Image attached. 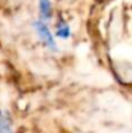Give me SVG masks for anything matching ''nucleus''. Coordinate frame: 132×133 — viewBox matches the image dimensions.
I'll return each instance as SVG.
<instances>
[{
    "instance_id": "f257e3e1",
    "label": "nucleus",
    "mask_w": 132,
    "mask_h": 133,
    "mask_svg": "<svg viewBox=\"0 0 132 133\" xmlns=\"http://www.w3.org/2000/svg\"><path fill=\"white\" fill-rule=\"evenodd\" d=\"M33 29L38 36V39L40 40V43L49 50V52H57L58 50V45L56 43V38L54 34L51 31L49 26L47 22H44L42 19H35L33 22Z\"/></svg>"
},
{
    "instance_id": "7ed1b4c3",
    "label": "nucleus",
    "mask_w": 132,
    "mask_h": 133,
    "mask_svg": "<svg viewBox=\"0 0 132 133\" xmlns=\"http://www.w3.org/2000/svg\"><path fill=\"white\" fill-rule=\"evenodd\" d=\"M38 10H39V19L44 22H48L53 17V5L51 0H39L38 3Z\"/></svg>"
},
{
    "instance_id": "20e7f679",
    "label": "nucleus",
    "mask_w": 132,
    "mask_h": 133,
    "mask_svg": "<svg viewBox=\"0 0 132 133\" xmlns=\"http://www.w3.org/2000/svg\"><path fill=\"white\" fill-rule=\"evenodd\" d=\"M0 133H13L12 120L8 112L0 111Z\"/></svg>"
},
{
    "instance_id": "f03ea898",
    "label": "nucleus",
    "mask_w": 132,
    "mask_h": 133,
    "mask_svg": "<svg viewBox=\"0 0 132 133\" xmlns=\"http://www.w3.org/2000/svg\"><path fill=\"white\" fill-rule=\"evenodd\" d=\"M54 38H58L61 40H67L73 36V32H71V27L69 26V23L65 21V19H58V22L56 23L54 26Z\"/></svg>"
}]
</instances>
